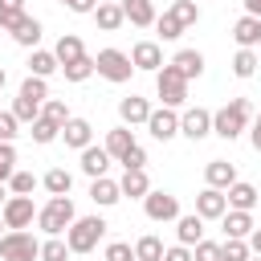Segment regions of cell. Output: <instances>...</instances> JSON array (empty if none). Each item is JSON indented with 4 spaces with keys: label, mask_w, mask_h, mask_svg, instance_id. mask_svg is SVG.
Returning <instances> with one entry per match:
<instances>
[{
    "label": "cell",
    "mask_w": 261,
    "mask_h": 261,
    "mask_svg": "<svg viewBox=\"0 0 261 261\" xmlns=\"http://www.w3.org/2000/svg\"><path fill=\"white\" fill-rule=\"evenodd\" d=\"M249 126H253V106H249V98H228L220 110H212V135L224 139V143L241 139Z\"/></svg>",
    "instance_id": "cell-1"
},
{
    "label": "cell",
    "mask_w": 261,
    "mask_h": 261,
    "mask_svg": "<svg viewBox=\"0 0 261 261\" xmlns=\"http://www.w3.org/2000/svg\"><path fill=\"white\" fill-rule=\"evenodd\" d=\"M73 220H77V208H73L69 196H49V200L41 204V212H37V228H41L45 237H65Z\"/></svg>",
    "instance_id": "cell-2"
},
{
    "label": "cell",
    "mask_w": 261,
    "mask_h": 261,
    "mask_svg": "<svg viewBox=\"0 0 261 261\" xmlns=\"http://www.w3.org/2000/svg\"><path fill=\"white\" fill-rule=\"evenodd\" d=\"M106 220L94 212V216H77L73 224H69V232H65V245H69V253H94L98 245H102V237H106Z\"/></svg>",
    "instance_id": "cell-3"
},
{
    "label": "cell",
    "mask_w": 261,
    "mask_h": 261,
    "mask_svg": "<svg viewBox=\"0 0 261 261\" xmlns=\"http://www.w3.org/2000/svg\"><path fill=\"white\" fill-rule=\"evenodd\" d=\"M94 69H98V77H106L114 86H122V82H130V73H139L130 65V53H122V49H98Z\"/></svg>",
    "instance_id": "cell-4"
},
{
    "label": "cell",
    "mask_w": 261,
    "mask_h": 261,
    "mask_svg": "<svg viewBox=\"0 0 261 261\" xmlns=\"http://www.w3.org/2000/svg\"><path fill=\"white\" fill-rule=\"evenodd\" d=\"M155 94H159V102H163V106L179 110V106L188 102V77H179V69H175V65H163V69L155 73Z\"/></svg>",
    "instance_id": "cell-5"
},
{
    "label": "cell",
    "mask_w": 261,
    "mask_h": 261,
    "mask_svg": "<svg viewBox=\"0 0 261 261\" xmlns=\"http://www.w3.org/2000/svg\"><path fill=\"white\" fill-rule=\"evenodd\" d=\"M0 257L4 261H41V241L20 228V232H4L0 237Z\"/></svg>",
    "instance_id": "cell-6"
},
{
    "label": "cell",
    "mask_w": 261,
    "mask_h": 261,
    "mask_svg": "<svg viewBox=\"0 0 261 261\" xmlns=\"http://www.w3.org/2000/svg\"><path fill=\"white\" fill-rule=\"evenodd\" d=\"M143 212H147V220H155V224H171V220L184 216V212H179V196H171V192H163V188H151V192H147Z\"/></svg>",
    "instance_id": "cell-7"
},
{
    "label": "cell",
    "mask_w": 261,
    "mask_h": 261,
    "mask_svg": "<svg viewBox=\"0 0 261 261\" xmlns=\"http://www.w3.org/2000/svg\"><path fill=\"white\" fill-rule=\"evenodd\" d=\"M37 212H41V208H33V196H8V204L0 208V216H4V224H8V232L29 228V224L37 220Z\"/></svg>",
    "instance_id": "cell-8"
},
{
    "label": "cell",
    "mask_w": 261,
    "mask_h": 261,
    "mask_svg": "<svg viewBox=\"0 0 261 261\" xmlns=\"http://www.w3.org/2000/svg\"><path fill=\"white\" fill-rule=\"evenodd\" d=\"M179 135L192 139V143L208 139V135H212V110H204V106H188V110L179 114Z\"/></svg>",
    "instance_id": "cell-9"
},
{
    "label": "cell",
    "mask_w": 261,
    "mask_h": 261,
    "mask_svg": "<svg viewBox=\"0 0 261 261\" xmlns=\"http://www.w3.org/2000/svg\"><path fill=\"white\" fill-rule=\"evenodd\" d=\"M130 65L135 69H143V73H159L167 61H163V45L159 41H135V49H130Z\"/></svg>",
    "instance_id": "cell-10"
},
{
    "label": "cell",
    "mask_w": 261,
    "mask_h": 261,
    "mask_svg": "<svg viewBox=\"0 0 261 261\" xmlns=\"http://www.w3.org/2000/svg\"><path fill=\"white\" fill-rule=\"evenodd\" d=\"M147 130H151V139H159V143H171V139L179 135V114H175L171 106H159V110H151V118H147Z\"/></svg>",
    "instance_id": "cell-11"
},
{
    "label": "cell",
    "mask_w": 261,
    "mask_h": 261,
    "mask_svg": "<svg viewBox=\"0 0 261 261\" xmlns=\"http://www.w3.org/2000/svg\"><path fill=\"white\" fill-rule=\"evenodd\" d=\"M151 110H155V106H151L147 98H139V94L118 98V118H122V126H147Z\"/></svg>",
    "instance_id": "cell-12"
},
{
    "label": "cell",
    "mask_w": 261,
    "mask_h": 261,
    "mask_svg": "<svg viewBox=\"0 0 261 261\" xmlns=\"http://www.w3.org/2000/svg\"><path fill=\"white\" fill-rule=\"evenodd\" d=\"M228 212V196L220 192V188H204L200 196H196V216H204V220H220Z\"/></svg>",
    "instance_id": "cell-13"
},
{
    "label": "cell",
    "mask_w": 261,
    "mask_h": 261,
    "mask_svg": "<svg viewBox=\"0 0 261 261\" xmlns=\"http://www.w3.org/2000/svg\"><path fill=\"white\" fill-rule=\"evenodd\" d=\"M118 4H122V16H126L135 29H151V24L159 20L155 0H118Z\"/></svg>",
    "instance_id": "cell-14"
},
{
    "label": "cell",
    "mask_w": 261,
    "mask_h": 261,
    "mask_svg": "<svg viewBox=\"0 0 261 261\" xmlns=\"http://www.w3.org/2000/svg\"><path fill=\"white\" fill-rule=\"evenodd\" d=\"M61 143L73 147V151H86V147L94 143V126H90L86 118H69V122L61 126Z\"/></svg>",
    "instance_id": "cell-15"
},
{
    "label": "cell",
    "mask_w": 261,
    "mask_h": 261,
    "mask_svg": "<svg viewBox=\"0 0 261 261\" xmlns=\"http://www.w3.org/2000/svg\"><path fill=\"white\" fill-rule=\"evenodd\" d=\"M110 163H114V159H110V151H106V147H98V143H90V147L82 151V171H86L90 179H102V175L110 171Z\"/></svg>",
    "instance_id": "cell-16"
},
{
    "label": "cell",
    "mask_w": 261,
    "mask_h": 261,
    "mask_svg": "<svg viewBox=\"0 0 261 261\" xmlns=\"http://www.w3.org/2000/svg\"><path fill=\"white\" fill-rule=\"evenodd\" d=\"M204 179H208V188H220V192H228V188L237 184V163H228V159H208V167H204Z\"/></svg>",
    "instance_id": "cell-17"
},
{
    "label": "cell",
    "mask_w": 261,
    "mask_h": 261,
    "mask_svg": "<svg viewBox=\"0 0 261 261\" xmlns=\"http://www.w3.org/2000/svg\"><path fill=\"white\" fill-rule=\"evenodd\" d=\"M220 224H224V237H228V241H249V232L257 228V224H253V212H237V208H228V212L220 216Z\"/></svg>",
    "instance_id": "cell-18"
},
{
    "label": "cell",
    "mask_w": 261,
    "mask_h": 261,
    "mask_svg": "<svg viewBox=\"0 0 261 261\" xmlns=\"http://www.w3.org/2000/svg\"><path fill=\"white\" fill-rule=\"evenodd\" d=\"M200 241H204V216H196V212L179 216V220H175V245H188V249H196Z\"/></svg>",
    "instance_id": "cell-19"
},
{
    "label": "cell",
    "mask_w": 261,
    "mask_h": 261,
    "mask_svg": "<svg viewBox=\"0 0 261 261\" xmlns=\"http://www.w3.org/2000/svg\"><path fill=\"white\" fill-rule=\"evenodd\" d=\"M90 200H94L98 208H114V204L122 200V188H118V179H110V175H102V179H90Z\"/></svg>",
    "instance_id": "cell-20"
},
{
    "label": "cell",
    "mask_w": 261,
    "mask_h": 261,
    "mask_svg": "<svg viewBox=\"0 0 261 261\" xmlns=\"http://www.w3.org/2000/svg\"><path fill=\"white\" fill-rule=\"evenodd\" d=\"M94 24H98L102 33H118V29L126 24V16H122V4H114V0H102V4L94 8Z\"/></svg>",
    "instance_id": "cell-21"
},
{
    "label": "cell",
    "mask_w": 261,
    "mask_h": 261,
    "mask_svg": "<svg viewBox=\"0 0 261 261\" xmlns=\"http://www.w3.org/2000/svg\"><path fill=\"white\" fill-rule=\"evenodd\" d=\"M41 33H45V24H41L37 16H29V12H24V16L16 20V29H12V41H16V45H24V49L33 53V49H37V41H41Z\"/></svg>",
    "instance_id": "cell-22"
},
{
    "label": "cell",
    "mask_w": 261,
    "mask_h": 261,
    "mask_svg": "<svg viewBox=\"0 0 261 261\" xmlns=\"http://www.w3.org/2000/svg\"><path fill=\"white\" fill-rule=\"evenodd\" d=\"M24 65H29V73H33V77H45V82L61 69V61H57V53H53V49H33Z\"/></svg>",
    "instance_id": "cell-23"
},
{
    "label": "cell",
    "mask_w": 261,
    "mask_h": 261,
    "mask_svg": "<svg viewBox=\"0 0 261 261\" xmlns=\"http://www.w3.org/2000/svg\"><path fill=\"white\" fill-rule=\"evenodd\" d=\"M224 196H228V208H237V212H253V208H257V200H261V192H257L253 184H245V179H237Z\"/></svg>",
    "instance_id": "cell-24"
},
{
    "label": "cell",
    "mask_w": 261,
    "mask_h": 261,
    "mask_svg": "<svg viewBox=\"0 0 261 261\" xmlns=\"http://www.w3.org/2000/svg\"><path fill=\"white\" fill-rule=\"evenodd\" d=\"M167 65H175V69H179V77H188V82H192V77H200V73H204V53H200V49H179Z\"/></svg>",
    "instance_id": "cell-25"
},
{
    "label": "cell",
    "mask_w": 261,
    "mask_h": 261,
    "mask_svg": "<svg viewBox=\"0 0 261 261\" xmlns=\"http://www.w3.org/2000/svg\"><path fill=\"white\" fill-rule=\"evenodd\" d=\"M257 37H261V20H257V16H241V20L232 24L237 49H257Z\"/></svg>",
    "instance_id": "cell-26"
},
{
    "label": "cell",
    "mask_w": 261,
    "mask_h": 261,
    "mask_svg": "<svg viewBox=\"0 0 261 261\" xmlns=\"http://www.w3.org/2000/svg\"><path fill=\"white\" fill-rule=\"evenodd\" d=\"M53 53H57V61H61V65H69V61L86 57V45H82V37H77V33H61V37H57V45H53Z\"/></svg>",
    "instance_id": "cell-27"
},
{
    "label": "cell",
    "mask_w": 261,
    "mask_h": 261,
    "mask_svg": "<svg viewBox=\"0 0 261 261\" xmlns=\"http://www.w3.org/2000/svg\"><path fill=\"white\" fill-rule=\"evenodd\" d=\"M106 151H110V159L118 163L130 147H135V135H130V126H114V130H106V143H102Z\"/></svg>",
    "instance_id": "cell-28"
},
{
    "label": "cell",
    "mask_w": 261,
    "mask_h": 261,
    "mask_svg": "<svg viewBox=\"0 0 261 261\" xmlns=\"http://www.w3.org/2000/svg\"><path fill=\"white\" fill-rule=\"evenodd\" d=\"M41 188H45L49 196H69V188H73V175H69L65 167H49V171L41 175Z\"/></svg>",
    "instance_id": "cell-29"
},
{
    "label": "cell",
    "mask_w": 261,
    "mask_h": 261,
    "mask_svg": "<svg viewBox=\"0 0 261 261\" xmlns=\"http://www.w3.org/2000/svg\"><path fill=\"white\" fill-rule=\"evenodd\" d=\"M118 188H122V196H130V200H147V192H151V179H147V171H122Z\"/></svg>",
    "instance_id": "cell-30"
},
{
    "label": "cell",
    "mask_w": 261,
    "mask_h": 261,
    "mask_svg": "<svg viewBox=\"0 0 261 261\" xmlns=\"http://www.w3.org/2000/svg\"><path fill=\"white\" fill-rule=\"evenodd\" d=\"M257 65H261L257 49H237V53H232V73H237L241 82H249V77L257 73Z\"/></svg>",
    "instance_id": "cell-31"
},
{
    "label": "cell",
    "mask_w": 261,
    "mask_h": 261,
    "mask_svg": "<svg viewBox=\"0 0 261 261\" xmlns=\"http://www.w3.org/2000/svg\"><path fill=\"white\" fill-rule=\"evenodd\" d=\"M163 253H167V245H163L155 232H147V237L135 241V257H139V261H163Z\"/></svg>",
    "instance_id": "cell-32"
},
{
    "label": "cell",
    "mask_w": 261,
    "mask_h": 261,
    "mask_svg": "<svg viewBox=\"0 0 261 261\" xmlns=\"http://www.w3.org/2000/svg\"><path fill=\"white\" fill-rule=\"evenodd\" d=\"M155 33H159V41H179V37H184L188 29H184V20H179V16H175V12L167 8V12H163V16L155 20Z\"/></svg>",
    "instance_id": "cell-33"
},
{
    "label": "cell",
    "mask_w": 261,
    "mask_h": 261,
    "mask_svg": "<svg viewBox=\"0 0 261 261\" xmlns=\"http://www.w3.org/2000/svg\"><path fill=\"white\" fill-rule=\"evenodd\" d=\"M61 73H65V82H86V77H94L98 69H94V57L86 53V57H77V61H69V65H61Z\"/></svg>",
    "instance_id": "cell-34"
},
{
    "label": "cell",
    "mask_w": 261,
    "mask_h": 261,
    "mask_svg": "<svg viewBox=\"0 0 261 261\" xmlns=\"http://www.w3.org/2000/svg\"><path fill=\"white\" fill-rule=\"evenodd\" d=\"M20 98H29V102H41V106H45V102H49V82L29 73V77L20 82Z\"/></svg>",
    "instance_id": "cell-35"
},
{
    "label": "cell",
    "mask_w": 261,
    "mask_h": 261,
    "mask_svg": "<svg viewBox=\"0 0 261 261\" xmlns=\"http://www.w3.org/2000/svg\"><path fill=\"white\" fill-rule=\"evenodd\" d=\"M29 135H33V143L49 147V143H57V139H61V126H57V122H49V118H37V122L29 126Z\"/></svg>",
    "instance_id": "cell-36"
},
{
    "label": "cell",
    "mask_w": 261,
    "mask_h": 261,
    "mask_svg": "<svg viewBox=\"0 0 261 261\" xmlns=\"http://www.w3.org/2000/svg\"><path fill=\"white\" fill-rule=\"evenodd\" d=\"M73 253H69V245H65V237H45L41 241V261H69Z\"/></svg>",
    "instance_id": "cell-37"
},
{
    "label": "cell",
    "mask_w": 261,
    "mask_h": 261,
    "mask_svg": "<svg viewBox=\"0 0 261 261\" xmlns=\"http://www.w3.org/2000/svg\"><path fill=\"white\" fill-rule=\"evenodd\" d=\"M24 16V0H0V33H12Z\"/></svg>",
    "instance_id": "cell-38"
},
{
    "label": "cell",
    "mask_w": 261,
    "mask_h": 261,
    "mask_svg": "<svg viewBox=\"0 0 261 261\" xmlns=\"http://www.w3.org/2000/svg\"><path fill=\"white\" fill-rule=\"evenodd\" d=\"M37 184H41V179H37L33 171H20V167H16V175L8 179V192H12V196H33Z\"/></svg>",
    "instance_id": "cell-39"
},
{
    "label": "cell",
    "mask_w": 261,
    "mask_h": 261,
    "mask_svg": "<svg viewBox=\"0 0 261 261\" xmlns=\"http://www.w3.org/2000/svg\"><path fill=\"white\" fill-rule=\"evenodd\" d=\"M12 114H16V122H29V126H33V122L41 118V102H29V98H20V94H16Z\"/></svg>",
    "instance_id": "cell-40"
},
{
    "label": "cell",
    "mask_w": 261,
    "mask_h": 261,
    "mask_svg": "<svg viewBox=\"0 0 261 261\" xmlns=\"http://www.w3.org/2000/svg\"><path fill=\"white\" fill-rule=\"evenodd\" d=\"M41 118H49V122H57V126H65L73 114H69V106L61 102V98H49L45 106H41Z\"/></svg>",
    "instance_id": "cell-41"
},
{
    "label": "cell",
    "mask_w": 261,
    "mask_h": 261,
    "mask_svg": "<svg viewBox=\"0 0 261 261\" xmlns=\"http://www.w3.org/2000/svg\"><path fill=\"white\" fill-rule=\"evenodd\" d=\"M171 12L184 20V29H192V24L200 20V4H196V0H171Z\"/></svg>",
    "instance_id": "cell-42"
},
{
    "label": "cell",
    "mask_w": 261,
    "mask_h": 261,
    "mask_svg": "<svg viewBox=\"0 0 261 261\" xmlns=\"http://www.w3.org/2000/svg\"><path fill=\"white\" fill-rule=\"evenodd\" d=\"M102 261H139V257H135V245H126V241H110V245L102 249Z\"/></svg>",
    "instance_id": "cell-43"
},
{
    "label": "cell",
    "mask_w": 261,
    "mask_h": 261,
    "mask_svg": "<svg viewBox=\"0 0 261 261\" xmlns=\"http://www.w3.org/2000/svg\"><path fill=\"white\" fill-rule=\"evenodd\" d=\"M12 175H16V147L0 143V184H8Z\"/></svg>",
    "instance_id": "cell-44"
},
{
    "label": "cell",
    "mask_w": 261,
    "mask_h": 261,
    "mask_svg": "<svg viewBox=\"0 0 261 261\" xmlns=\"http://www.w3.org/2000/svg\"><path fill=\"white\" fill-rule=\"evenodd\" d=\"M220 253H224V261H249V257H253V249H249V241H228V237H224V245H220Z\"/></svg>",
    "instance_id": "cell-45"
},
{
    "label": "cell",
    "mask_w": 261,
    "mask_h": 261,
    "mask_svg": "<svg viewBox=\"0 0 261 261\" xmlns=\"http://www.w3.org/2000/svg\"><path fill=\"white\" fill-rule=\"evenodd\" d=\"M118 163H122V171H147V151L135 143V147H130V151L118 159Z\"/></svg>",
    "instance_id": "cell-46"
},
{
    "label": "cell",
    "mask_w": 261,
    "mask_h": 261,
    "mask_svg": "<svg viewBox=\"0 0 261 261\" xmlns=\"http://www.w3.org/2000/svg\"><path fill=\"white\" fill-rule=\"evenodd\" d=\"M20 135V122H16V114L12 110H0V143H12Z\"/></svg>",
    "instance_id": "cell-47"
},
{
    "label": "cell",
    "mask_w": 261,
    "mask_h": 261,
    "mask_svg": "<svg viewBox=\"0 0 261 261\" xmlns=\"http://www.w3.org/2000/svg\"><path fill=\"white\" fill-rule=\"evenodd\" d=\"M192 257H196V261H224V253H220L216 241H200V245L192 249Z\"/></svg>",
    "instance_id": "cell-48"
},
{
    "label": "cell",
    "mask_w": 261,
    "mask_h": 261,
    "mask_svg": "<svg viewBox=\"0 0 261 261\" xmlns=\"http://www.w3.org/2000/svg\"><path fill=\"white\" fill-rule=\"evenodd\" d=\"M163 261H196V257H192V249H188V245H167Z\"/></svg>",
    "instance_id": "cell-49"
},
{
    "label": "cell",
    "mask_w": 261,
    "mask_h": 261,
    "mask_svg": "<svg viewBox=\"0 0 261 261\" xmlns=\"http://www.w3.org/2000/svg\"><path fill=\"white\" fill-rule=\"evenodd\" d=\"M249 143H253V151H261V110L253 114V126H249Z\"/></svg>",
    "instance_id": "cell-50"
},
{
    "label": "cell",
    "mask_w": 261,
    "mask_h": 261,
    "mask_svg": "<svg viewBox=\"0 0 261 261\" xmlns=\"http://www.w3.org/2000/svg\"><path fill=\"white\" fill-rule=\"evenodd\" d=\"M249 249H253V257H261V228L249 232Z\"/></svg>",
    "instance_id": "cell-51"
},
{
    "label": "cell",
    "mask_w": 261,
    "mask_h": 261,
    "mask_svg": "<svg viewBox=\"0 0 261 261\" xmlns=\"http://www.w3.org/2000/svg\"><path fill=\"white\" fill-rule=\"evenodd\" d=\"M245 16H257L261 20V0H245Z\"/></svg>",
    "instance_id": "cell-52"
},
{
    "label": "cell",
    "mask_w": 261,
    "mask_h": 261,
    "mask_svg": "<svg viewBox=\"0 0 261 261\" xmlns=\"http://www.w3.org/2000/svg\"><path fill=\"white\" fill-rule=\"evenodd\" d=\"M8 196H12V192H8V188H4V184H0V208H4V204H8Z\"/></svg>",
    "instance_id": "cell-53"
},
{
    "label": "cell",
    "mask_w": 261,
    "mask_h": 261,
    "mask_svg": "<svg viewBox=\"0 0 261 261\" xmlns=\"http://www.w3.org/2000/svg\"><path fill=\"white\" fill-rule=\"evenodd\" d=\"M4 86H8V73H4V69H0V94H4Z\"/></svg>",
    "instance_id": "cell-54"
},
{
    "label": "cell",
    "mask_w": 261,
    "mask_h": 261,
    "mask_svg": "<svg viewBox=\"0 0 261 261\" xmlns=\"http://www.w3.org/2000/svg\"><path fill=\"white\" fill-rule=\"evenodd\" d=\"M4 232H8V224H4V216H0V237H4Z\"/></svg>",
    "instance_id": "cell-55"
},
{
    "label": "cell",
    "mask_w": 261,
    "mask_h": 261,
    "mask_svg": "<svg viewBox=\"0 0 261 261\" xmlns=\"http://www.w3.org/2000/svg\"><path fill=\"white\" fill-rule=\"evenodd\" d=\"M57 4H65V8H69V4H73V0H57Z\"/></svg>",
    "instance_id": "cell-56"
},
{
    "label": "cell",
    "mask_w": 261,
    "mask_h": 261,
    "mask_svg": "<svg viewBox=\"0 0 261 261\" xmlns=\"http://www.w3.org/2000/svg\"><path fill=\"white\" fill-rule=\"evenodd\" d=\"M249 261H261V257H249Z\"/></svg>",
    "instance_id": "cell-57"
},
{
    "label": "cell",
    "mask_w": 261,
    "mask_h": 261,
    "mask_svg": "<svg viewBox=\"0 0 261 261\" xmlns=\"http://www.w3.org/2000/svg\"><path fill=\"white\" fill-rule=\"evenodd\" d=\"M257 45H261V37H257Z\"/></svg>",
    "instance_id": "cell-58"
},
{
    "label": "cell",
    "mask_w": 261,
    "mask_h": 261,
    "mask_svg": "<svg viewBox=\"0 0 261 261\" xmlns=\"http://www.w3.org/2000/svg\"><path fill=\"white\" fill-rule=\"evenodd\" d=\"M196 4H200V0H196Z\"/></svg>",
    "instance_id": "cell-59"
}]
</instances>
